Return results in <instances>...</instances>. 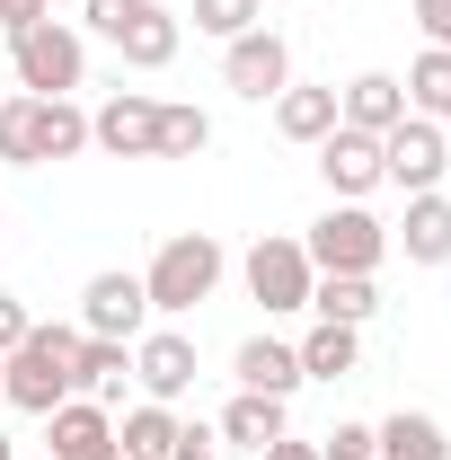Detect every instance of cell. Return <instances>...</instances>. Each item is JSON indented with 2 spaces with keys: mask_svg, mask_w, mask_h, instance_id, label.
<instances>
[{
  "mask_svg": "<svg viewBox=\"0 0 451 460\" xmlns=\"http://www.w3.org/2000/svg\"><path fill=\"white\" fill-rule=\"evenodd\" d=\"M71 363H80V328H27V337L0 354V399L18 407V416H54L71 399Z\"/></svg>",
  "mask_w": 451,
  "mask_h": 460,
  "instance_id": "cell-1",
  "label": "cell"
},
{
  "mask_svg": "<svg viewBox=\"0 0 451 460\" xmlns=\"http://www.w3.org/2000/svg\"><path fill=\"white\" fill-rule=\"evenodd\" d=\"M222 239L213 230H169L160 239V257L142 266V292H151V310L160 319H186L195 301H213V284H222Z\"/></svg>",
  "mask_w": 451,
  "mask_h": 460,
  "instance_id": "cell-2",
  "label": "cell"
},
{
  "mask_svg": "<svg viewBox=\"0 0 451 460\" xmlns=\"http://www.w3.org/2000/svg\"><path fill=\"white\" fill-rule=\"evenodd\" d=\"M9 71H18V89H27V98H71V89L89 80V45H80V27L36 18V27H18V36H9Z\"/></svg>",
  "mask_w": 451,
  "mask_h": 460,
  "instance_id": "cell-3",
  "label": "cell"
},
{
  "mask_svg": "<svg viewBox=\"0 0 451 460\" xmlns=\"http://www.w3.org/2000/svg\"><path fill=\"white\" fill-rule=\"evenodd\" d=\"M301 257L319 266V275H381V257H390V230L372 222L363 204H328L310 239H301Z\"/></svg>",
  "mask_w": 451,
  "mask_h": 460,
  "instance_id": "cell-4",
  "label": "cell"
},
{
  "mask_svg": "<svg viewBox=\"0 0 451 460\" xmlns=\"http://www.w3.org/2000/svg\"><path fill=\"white\" fill-rule=\"evenodd\" d=\"M89 27H98L133 71H169L177 45H186V36H177V18L160 9V0H89Z\"/></svg>",
  "mask_w": 451,
  "mask_h": 460,
  "instance_id": "cell-5",
  "label": "cell"
},
{
  "mask_svg": "<svg viewBox=\"0 0 451 460\" xmlns=\"http://www.w3.org/2000/svg\"><path fill=\"white\" fill-rule=\"evenodd\" d=\"M443 169H451V133L434 124V115H407V124L381 133V186H398V195H434Z\"/></svg>",
  "mask_w": 451,
  "mask_h": 460,
  "instance_id": "cell-6",
  "label": "cell"
},
{
  "mask_svg": "<svg viewBox=\"0 0 451 460\" xmlns=\"http://www.w3.org/2000/svg\"><path fill=\"white\" fill-rule=\"evenodd\" d=\"M239 275H248V301H266V319H275V310H310V284H319V266H310L301 239H283V230H266V239L239 257Z\"/></svg>",
  "mask_w": 451,
  "mask_h": 460,
  "instance_id": "cell-7",
  "label": "cell"
},
{
  "mask_svg": "<svg viewBox=\"0 0 451 460\" xmlns=\"http://www.w3.org/2000/svg\"><path fill=\"white\" fill-rule=\"evenodd\" d=\"M142 328H151V292H142V275L107 266V275H89V284H80V337H115V345H133Z\"/></svg>",
  "mask_w": 451,
  "mask_h": 460,
  "instance_id": "cell-8",
  "label": "cell"
},
{
  "mask_svg": "<svg viewBox=\"0 0 451 460\" xmlns=\"http://www.w3.org/2000/svg\"><path fill=\"white\" fill-rule=\"evenodd\" d=\"M222 80L248 98V107H266V98L292 89V45H283L275 27H248V36H230V45H222Z\"/></svg>",
  "mask_w": 451,
  "mask_h": 460,
  "instance_id": "cell-9",
  "label": "cell"
},
{
  "mask_svg": "<svg viewBox=\"0 0 451 460\" xmlns=\"http://www.w3.org/2000/svg\"><path fill=\"white\" fill-rule=\"evenodd\" d=\"M89 151H107V160H160V98L115 89L107 107L89 115Z\"/></svg>",
  "mask_w": 451,
  "mask_h": 460,
  "instance_id": "cell-10",
  "label": "cell"
},
{
  "mask_svg": "<svg viewBox=\"0 0 451 460\" xmlns=\"http://www.w3.org/2000/svg\"><path fill=\"white\" fill-rule=\"evenodd\" d=\"M133 381H142V399L177 407L195 390V337H186V328H142V337H133Z\"/></svg>",
  "mask_w": 451,
  "mask_h": 460,
  "instance_id": "cell-11",
  "label": "cell"
},
{
  "mask_svg": "<svg viewBox=\"0 0 451 460\" xmlns=\"http://www.w3.org/2000/svg\"><path fill=\"white\" fill-rule=\"evenodd\" d=\"M319 177H328V195H337V204H363V195L381 186V133L337 124V133L319 142Z\"/></svg>",
  "mask_w": 451,
  "mask_h": 460,
  "instance_id": "cell-12",
  "label": "cell"
},
{
  "mask_svg": "<svg viewBox=\"0 0 451 460\" xmlns=\"http://www.w3.org/2000/svg\"><path fill=\"white\" fill-rule=\"evenodd\" d=\"M45 460H115V416L98 399H62L45 416Z\"/></svg>",
  "mask_w": 451,
  "mask_h": 460,
  "instance_id": "cell-13",
  "label": "cell"
},
{
  "mask_svg": "<svg viewBox=\"0 0 451 460\" xmlns=\"http://www.w3.org/2000/svg\"><path fill=\"white\" fill-rule=\"evenodd\" d=\"M80 151H89V115L71 98H27V160L45 169V160H80Z\"/></svg>",
  "mask_w": 451,
  "mask_h": 460,
  "instance_id": "cell-14",
  "label": "cell"
},
{
  "mask_svg": "<svg viewBox=\"0 0 451 460\" xmlns=\"http://www.w3.org/2000/svg\"><path fill=\"white\" fill-rule=\"evenodd\" d=\"M390 248H407V266H451V195H407V222L390 230Z\"/></svg>",
  "mask_w": 451,
  "mask_h": 460,
  "instance_id": "cell-15",
  "label": "cell"
},
{
  "mask_svg": "<svg viewBox=\"0 0 451 460\" xmlns=\"http://www.w3.org/2000/svg\"><path fill=\"white\" fill-rule=\"evenodd\" d=\"M230 381L257 390V399H292V390H301V354H292L283 337H248L239 354H230Z\"/></svg>",
  "mask_w": 451,
  "mask_h": 460,
  "instance_id": "cell-16",
  "label": "cell"
},
{
  "mask_svg": "<svg viewBox=\"0 0 451 460\" xmlns=\"http://www.w3.org/2000/svg\"><path fill=\"white\" fill-rule=\"evenodd\" d=\"M337 124H354V133H390V124H407V89H398L390 71H363V80L337 89Z\"/></svg>",
  "mask_w": 451,
  "mask_h": 460,
  "instance_id": "cell-17",
  "label": "cell"
},
{
  "mask_svg": "<svg viewBox=\"0 0 451 460\" xmlns=\"http://www.w3.org/2000/svg\"><path fill=\"white\" fill-rule=\"evenodd\" d=\"M124 381H133V345H115V337H80V363H71V399L115 407V399H124Z\"/></svg>",
  "mask_w": 451,
  "mask_h": 460,
  "instance_id": "cell-18",
  "label": "cell"
},
{
  "mask_svg": "<svg viewBox=\"0 0 451 460\" xmlns=\"http://www.w3.org/2000/svg\"><path fill=\"white\" fill-rule=\"evenodd\" d=\"M213 434H222V452H230V443H239V452H266V443H283L292 425H283V399H257V390H239V399L222 407V425H213Z\"/></svg>",
  "mask_w": 451,
  "mask_h": 460,
  "instance_id": "cell-19",
  "label": "cell"
},
{
  "mask_svg": "<svg viewBox=\"0 0 451 460\" xmlns=\"http://www.w3.org/2000/svg\"><path fill=\"white\" fill-rule=\"evenodd\" d=\"M292 354H301V381H345V372L363 363V328H337V319H319V328L292 345Z\"/></svg>",
  "mask_w": 451,
  "mask_h": 460,
  "instance_id": "cell-20",
  "label": "cell"
},
{
  "mask_svg": "<svg viewBox=\"0 0 451 460\" xmlns=\"http://www.w3.org/2000/svg\"><path fill=\"white\" fill-rule=\"evenodd\" d=\"M372 443H381V460H451L443 425H434L425 407H398V416H381V425H372Z\"/></svg>",
  "mask_w": 451,
  "mask_h": 460,
  "instance_id": "cell-21",
  "label": "cell"
},
{
  "mask_svg": "<svg viewBox=\"0 0 451 460\" xmlns=\"http://www.w3.org/2000/svg\"><path fill=\"white\" fill-rule=\"evenodd\" d=\"M275 133L319 151V142L337 133V89H283V98H275Z\"/></svg>",
  "mask_w": 451,
  "mask_h": 460,
  "instance_id": "cell-22",
  "label": "cell"
},
{
  "mask_svg": "<svg viewBox=\"0 0 451 460\" xmlns=\"http://www.w3.org/2000/svg\"><path fill=\"white\" fill-rule=\"evenodd\" d=\"M169 443H177V407H160V399L124 407V425H115V452L124 460H169Z\"/></svg>",
  "mask_w": 451,
  "mask_h": 460,
  "instance_id": "cell-23",
  "label": "cell"
},
{
  "mask_svg": "<svg viewBox=\"0 0 451 460\" xmlns=\"http://www.w3.org/2000/svg\"><path fill=\"white\" fill-rule=\"evenodd\" d=\"M310 310L337 319V328H363V319L381 310V284H372V275H319V284H310Z\"/></svg>",
  "mask_w": 451,
  "mask_h": 460,
  "instance_id": "cell-24",
  "label": "cell"
},
{
  "mask_svg": "<svg viewBox=\"0 0 451 460\" xmlns=\"http://www.w3.org/2000/svg\"><path fill=\"white\" fill-rule=\"evenodd\" d=\"M407 115H443L451 107V45H425V54L407 62Z\"/></svg>",
  "mask_w": 451,
  "mask_h": 460,
  "instance_id": "cell-25",
  "label": "cell"
},
{
  "mask_svg": "<svg viewBox=\"0 0 451 460\" xmlns=\"http://www.w3.org/2000/svg\"><path fill=\"white\" fill-rule=\"evenodd\" d=\"M213 151V115L204 107H160V160H195Z\"/></svg>",
  "mask_w": 451,
  "mask_h": 460,
  "instance_id": "cell-26",
  "label": "cell"
},
{
  "mask_svg": "<svg viewBox=\"0 0 451 460\" xmlns=\"http://www.w3.org/2000/svg\"><path fill=\"white\" fill-rule=\"evenodd\" d=\"M248 27H266V0H195V36H248Z\"/></svg>",
  "mask_w": 451,
  "mask_h": 460,
  "instance_id": "cell-27",
  "label": "cell"
},
{
  "mask_svg": "<svg viewBox=\"0 0 451 460\" xmlns=\"http://www.w3.org/2000/svg\"><path fill=\"white\" fill-rule=\"evenodd\" d=\"M0 160L9 169H36L27 160V98H0Z\"/></svg>",
  "mask_w": 451,
  "mask_h": 460,
  "instance_id": "cell-28",
  "label": "cell"
},
{
  "mask_svg": "<svg viewBox=\"0 0 451 460\" xmlns=\"http://www.w3.org/2000/svg\"><path fill=\"white\" fill-rule=\"evenodd\" d=\"M319 460H381V443H372V425H337L319 443Z\"/></svg>",
  "mask_w": 451,
  "mask_h": 460,
  "instance_id": "cell-29",
  "label": "cell"
},
{
  "mask_svg": "<svg viewBox=\"0 0 451 460\" xmlns=\"http://www.w3.org/2000/svg\"><path fill=\"white\" fill-rule=\"evenodd\" d=\"M169 460H222V434H213V425H177Z\"/></svg>",
  "mask_w": 451,
  "mask_h": 460,
  "instance_id": "cell-30",
  "label": "cell"
},
{
  "mask_svg": "<svg viewBox=\"0 0 451 460\" xmlns=\"http://www.w3.org/2000/svg\"><path fill=\"white\" fill-rule=\"evenodd\" d=\"M27 328H36V319H27V301H18V292H0V354L27 337Z\"/></svg>",
  "mask_w": 451,
  "mask_h": 460,
  "instance_id": "cell-31",
  "label": "cell"
},
{
  "mask_svg": "<svg viewBox=\"0 0 451 460\" xmlns=\"http://www.w3.org/2000/svg\"><path fill=\"white\" fill-rule=\"evenodd\" d=\"M416 27H425V45H451V0H416Z\"/></svg>",
  "mask_w": 451,
  "mask_h": 460,
  "instance_id": "cell-32",
  "label": "cell"
},
{
  "mask_svg": "<svg viewBox=\"0 0 451 460\" xmlns=\"http://www.w3.org/2000/svg\"><path fill=\"white\" fill-rule=\"evenodd\" d=\"M45 18V0H0V36H18V27H36Z\"/></svg>",
  "mask_w": 451,
  "mask_h": 460,
  "instance_id": "cell-33",
  "label": "cell"
},
{
  "mask_svg": "<svg viewBox=\"0 0 451 460\" xmlns=\"http://www.w3.org/2000/svg\"><path fill=\"white\" fill-rule=\"evenodd\" d=\"M266 460H319V443H292L283 434V443H266Z\"/></svg>",
  "mask_w": 451,
  "mask_h": 460,
  "instance_id": "cell-34",
  "label": "cell"
},
{
  "mask_svg": "<svg viewBox=\"0 0 451 460\" xmlns=\"http://www.w3.org/2000/svg\"><path fill=\"white\" fill-rule=\"evenodd\" d=\"M0 460H18V443H9V434H0Z\"/></svg>",
  "mask_w": 451,
  "mask_h": 460,
  "instance_id": "cell-35",
  "label": "cell"
},
{
  "mask_svg": "<svg viewBox=\"0 0 451 460\" xmlns=\"http://www.w3.org/2000/svg\"><path fill=\"white\" fill-rule=\"evenodd\" d=\"M434 124H443V133H451V107H443V115H434Z\"/></svg>",
  "mask_w": 451,
  "mask_h": 460,
  "instance_id": "cell-36",
  "label": "cell"
},
{
  "mask_svg": "<svg viewBox=\"0 0 451 460\" xmlns=\"http://www.w3.org/2000/svg\"><path fill=\"white\" fill-rule=\"evenodd\" d=\"M115 460H124V452H115Z\"/></svg>",
  "mask_w": 451,
  "mask_h": 460,
  "instance_id": "cell-37",
  "label": "cell"
}]
</instances>
